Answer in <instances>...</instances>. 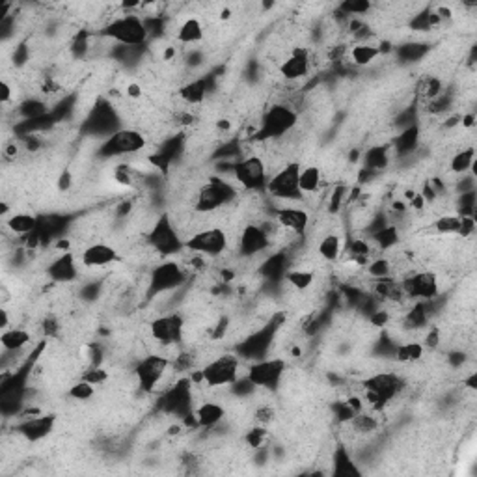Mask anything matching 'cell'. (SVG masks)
<instances>
[{
  "mask_svg": "<svg viewBox=\"0 0 477 477\" xmlns=\"http://www.w3.org/2000/svg\"><path fill=\"white\" fill-rule=\"evenodd\" d=\"M176 37L177 42L183 43V45L200 43L203 42V37H205V28H203L200 19H196V17H188V19H185V21L179 25Z\"/></svg>",
  "mask_w": 477,
  "mask_h": 477,
  "instance_id": "obj_29",
  "label": "cell"
},
{
  "mask_svg": "<svg viewBox=\"0 0 477 477\" xmlns=\"http://www.w3.org/2000/svg\"><path fill=\"white\" fill-rule=\"evenodd\" d=\"M101 34L110 42L118 43L119 47H144L145 42L150 40L145 21L136 13L116 17L103 26Z\"/></svg>",
  "mask_w": 477,
  "mask_h": 477,
  "instance_id": "obj_1",
  "label": "cell"
},
{
  "mask_svg": "<svg viewBox=\"0 0 477 477\" xmlns=\"http://www.w3.org/2000/svg\"><path fill=\"white\" fill-rule=\"evenodd\" d=\"M202 382L209 388H226L231 386L241 377V358L237 354H220V356L209 360L202 369Z\"/></svg>",
  "mask_w": 477,
  "mask_h": 477,
  "instance_id": "obj_9",
  "label": "cell"
},
{
  "mask_svg": "<svg viewBox=\"0 0 477 477\" xmlns=\"http://www.w3.org/2000/svg\"><path fill=\"white\" fill-rule=\"evenodd\" d=\"M423 353H425L423 343L409 342V343H399V345L395 347L394 356L403 363H414V362H418V360H421Z\"/></svg>",
  "mask_w": 477,
  "mask_h": 477,
  "instance_id": "obj_37",
  "label": "cell"
},
{
  "mask_svg": "<svg viewBox=\"0 0 477 477\" xmlns=\"http://www.w3.org/2000/svg\"><path fill=\"white\" fill-rule=\"evenodd\" d=\"M32 342V336L28 330L25 328H16L10 327L2 330V336H0V343H2V349L6 353H19L23 349Z\"/></svg>",
  "mask_w": 477,
  "mask_h": 477,
  "instance_id": "obj_28",
  "label": "cell"
},
{
  "mask_svg": "<svg viewBox=\"0 0 477 477\" xmlns=\"http://www.w3.org/2000/svg\"><path fill=\"white\" fill-rule=\"evenodd\" d=\"M69 185H71V174H69V171H64L62 176H60V183H58V187L62 188V191H68Z\"/></svg>",
  "mask_w": 477,
  "mask_h": 477,
  "instance_id": "obj_54",
  "label": "cell"
},
{
  "mask_svg": "<svg viewBox=\"0 0 477 477\" xmlns=\"http://www.w3.org/2000/svg\"><path fill=\"white\" fill-rule=\"evenodd\" d=\"M56 418L54 416H34V418H25V420L16 427V430L26 440L40 442L47 438L54 429Z\"/></svg>",
  "mask_w": 477,
  "mask_h": 477,
  "instance_id": "obj_21",
  "label": "cell"
},
{
  "mask_svg": "<svg viewBox=\"0 0 477 477\" xmlns=\"http://www.w3.org/2000/svg\"><path fill=\"white\" fill-rule=\"evenodd\" d=\"M276 332H278V322H270L267 327L255 330L254 334H250L248 337H244L243 342L238 343L237 356L241 360H250V362L265 358L269 354Z\"/></svg>",
  "mask_w": 477,
  "mask_h": 477,
  "instance_id": "obj_17",
  "label": "cell"
},
{
  "mask_svg": "<svg viewBox=\"0 0 477 477\" xmlns=\"http://www.w3.org/2000/svg\"><path fill=\"white\" fill-rule=\"evenodd\" d=\"M462 384H464L468 390H476L477 388V373H470L468 379H462Z\"/></svg>",
  "mask_w": 477,
  "mask_h": 477,
  "instance_id": "obj_56",
  "label": "cell"
},
{
  "mask_svg": "<svg viewBox=\"0 0 477 477\" xmlns=\"http://www.w3.org/2000/svg\"><path fill=\"white\" fill-rule=\"evenodd\" d=\"M369 243L375 244L379 250L394 248L395 244L399 243V231H397V226H384L382 229L371 234Z\"/></svg>",
  "mask_w": 477,
  "mask_h": 477,
  "instance_id": "obj_36",
  "label": "cell"
},
{
  "mask_svg": "<svg viewBox=\"0 0 477 477\" xmlns=\"http://www.w3.org/2000/svg\"><path fill=\"white\" fill-rule=\"evenodd\" d=\"M347 192L349 188L345 185H337L332 188V194H328V213H339V209H343V203L347 200Z\"/></svg>",
  "mask_w": 477,
  "mask_h": 477,
  "instance_id": "obj_44",
  "label": "cell"
},
{
  "mask_svg": "<svg viewBox=\"0 0 477 477\" xmlns=\"http://www.w3.org/2000/svg\"><path fill=\"white\" fill-rule=\"evenodd\" d=\"M418 135H420V131L416 125H410V127H405L401 135H397L395 138V150L397 153H410V151L416 150V145H418Z\"/></svg>",
  "mask_w": 477,
  "mask_h": 477,
  "instance_id": "obj_39",
  "label": "cell"
},
{
  "mask_svg": "<svg viewBox=\"0 0 477 477\" xmlns=\"http://www.w3.org/2000/svg\"><path fill=\"white\" fill-rule=\"evenodd\" d=\"M185 332V319L179 313L159 315L150 322V336L153 342L161 343L164 347L176 345L183 339Z\"/></svg>",
  "mask_w": 477,
  "mask_h": 477,
  "instance_id": "obj_18",
  "label": "cell"
},
{
  "mask_svg": "<svg viewBox=\"0 0 477 477\" xmlns=\"http://www.w3.org/2000/svg\"><path fill=\"white\" fill-rule=\"evenodd\" d=\"M244 440H246V444H248L250 447L260 449V447H263L265 440H267V429H265L263 425L255 427V429H252L250 433H246Z\"/></svg>",
  "mask_w": 477,
  "mask_h": 477,
  "instance_id": "obj_49",
  "label": "cell"
},
{
  "mask_svg": "<svg viewBox=\"0 0 477 477\" xmlns=\"http://www.w3.org/2000/svg\"><path fill=\"white\" fill-rule=\"evenodd\" d=\"M371 8H373V4L368 0H347V2L339 4V10L347 16H366Z\"/></svg>",
  "mask_w": 477,
  "mask_h": 477,
  "instance_id": "obj_46",
  "label": "cell"
},
{
  "mask_svg": "<svg viewBox=\"0 0 477 477\" xmlns=\"http://www.w3.org/2000/svg\"><path fill=\"white\" fill-rule=\"evenodd\" d=\"M462 228V217L461 215H442L435 218L430 224V229L438 235H461Z\"/></svg>",
  "mask_w": 477,
  "mask_h": 477,
  "instance_id": "obj_32",
  "label": "cell"
},
{
  "mask_svg": "<svg viewBox=\"0 0 477 477\" xmlns=\"http://www.w3.org/2000/svg\"><path fill=\"white\" fill-rule=\"evenodd\" d=\"M269 168L263 157L246 155L235 162L234 179L246 192H265L269 183Z\"/></svg>",
  "mask_w": 477,
  "mask_h": 477,
  "instance_id": "obj_6",
  "label": "cell"
},
{
  "mask_svg": "<svg viewBox=\"0 0 477 477\" xmlns=\"http://www.w3.org/2000/svg\"><path fill=\"white\" fill-rule=\"evenodd\" d=\"M77 260L71 252H62L47 265V276L54 284H71L77 278Z\"/></svg>",
  "mask_w": 477,
  "mask_h": 477,
  "instance_id": "obj_22",
  "label": "cell"
},
{
  "mask_svg": "<svg viewBox=\"0 0 477 477\" xmlns=\"http://www.w3.org/2000/svg\"><path fill=\"white\" fill-rule=\"evenodd\" d=\"M118 129H121L119 116L114 107L107 101H97L83 123V131L86 135L104 136V138H109Z\"/></svg>",
  "mask_w": 477,
  "mask_h": 477,
  "instance_id": "obj_16",
  "label": "cell"
},
{
  "mask_svg": "<svg viewBox=\"0 0 477 477\" xmlns=\"http://www.w3.org/2000/svg\"><path fill=\"white\" fill-rule=\"evenodd\" d=\"M476 207H477L476 191L459 194V198H457V215H461V217H476Z\"/></svg>",
  "mask_w": 477,
  "mask_h": 477,
  "instance_id": "obj_41",
  "label": "cell"
},
{
  "mask_svg": "<svg viewBox=\"0 0 477 477\" xmlns=\"http://www.w3.org/2000/svg\"><path fill=\"white\" fill-rule=\"evenodd\" d=\"M349 54H351V60H353L356 66H360V68H366V66H369V64H373L375 60L380 56L379 47L369 42L356 43V45L351 49Z\"/></svg>",
  "mask_w": 477,
  "mask_h": 477,
  "instance_id": "obj_33",
  "label": "cell"
},
{
  "mask_svg": "<svg viewBox=\"0 0 477 477\" xmlns=\"http://www.w3.org/2000/svg\"><path fill=\"white\" fill-rule=\"evenodd\" d=\"M170 371V358L162 356V354H150V356L142 358L135 368V377L136 382H138V388L142 392H145V394L161 392L162 382H164V379H167V375Z\"/></svg>",
  "mask_w": 477,
  "mask_h": 477,
  "instance_id": "obj_10",
  "label": "cell"
},
{
  "mask_svg": "<svg viewBox=\"0 0 477 477\" xmlns=\"http://www.w3.org/2000/svg\"><path fill=\"white\" fill-rule=\"evenodd\" d=\"M95 395V384L80 379L69 388V397L75 401H90Z\"/></svg>",
  "mask_w": 477,
  "mask_h": 477,
  "instance_id": "obj_42",
  "label": "cell"
},
{
  "mask_svg": "<svg viewBox=\"0 0 477 477\" xmlns=\"http://www.w3.org/2000/svg\"><path fill=\"white\" fill-rule=\"evenodd\" d=\"M185 282H187V270L176 261L164 260L150 270L145 296L147 301H153L155 296L179 289Z\"/></svg>",
  "mask_w": 477,
  "mask_h": 477,
  "instance_id": "obj_5",
  "label": "cell"
},
{
  "mask_svg": "<svg viewBox=\"0 0 477 477\" xmlns=\"http://www.w3.org/2000/svg\"><path fill=\"white\" fill-rule=\"evenodd\" d=\"M401 295L418 302H433L440 295V278L433 270H420L405 276L399 284Z\"/></svg>",
  "mask_w": 477,
  "mask_h": 477,
  "instance_id": "obj_13",
  "label": "cell"
},
{
  "mask_svg": "<svg viewBox=\"0 0 477 477\" xmlns=\"http://www.w3.org/2000/svg\"><path fill=\"white\" fill-rule=\"evenodd\" d=\"M192 416H194V421H196L198 427L213 429L226 418V409L217 401H203L202 405H198L194 409Z\"/></svg>",
  "mask_w": 477,
  "mask_h": 477,
  "instance_id": "obj_25",
  "label": "cell"
},
{
  "mask_svg": "<svg viewBox=\"0 0 477 477\" xmlns=\"http://www.w3.org/2000/svg\"><path fill=\"white\" fill-rule=\"evenodd\" d=\"M37 224H40V215L34 213H11L6 218V228L19 237H26L32 231H36Z\"/></svg>",
  "mask_w": 477,
  "mask_h": 477,
  "instance_id": "obj_26",
  "label": "cell"
},
{
  "mask_svg": "<svg viewBox=\"0 0 477 477\" xmlns=\"http://www.w3.org/2000/svg\"><path fill=\"white\" fill-rule=\"evenodd\" d=\"M366 164L371 170H380L388 164V151L384 150V147H373V150L368 151V155H366Z\"/></svg>",
  "mask_w": 477,
  "mask_h": 477,
  "instance_id": "obj_45",
  "label": "cell"
},
{
  "mask_svg": "<svg viewBox=\"0 0 477 477\" xmlns=\"http://www.w3.org/2000/svg\"><path fill=\"white\" fill-rule=\"evenodd\" d=\"M237 188L222 177H209V181L200 187L194 200V211L196 213H213L218 209L228 207L229 203L237 200Z\"/></svg>",
  "mask_w": 477,
  "mask_h": 477,
  "instance_id": "obj_4",
  "label": "cell"
},
{
  "mask_svg": "<svg viewBox=\"0 0 477 477\" xmlns=\"http://www.w3.org/2000/svg\"><path fill=\"white\" fill-rule=\"evenodd\" d=\"M0 317H2V321H0V328H2V330L10 328V311L6 310V308H2V310H0Z\"/></svg>",
  "mask_w": 477,
  "mask_h": 477,
  "instance_id": "obj_55",
  "label": "cell"
},
{
  "mask_svg": "<svg viewBox=\"0 0 477 477\" xmlns=\"http://www.w3.org/2000/svg\"><path fill=\"white\" fill-rule=\"evenodd\" d=\"M287 371V363L284 358H269L265 356L261 360L250 363L246 377L254 382L255 388L261 390H276L284 380V375Z\"/></svg>",
  "mask_w": 477,
  "mask_h": 477,
  "instance_id": "obj_14",
  "label": "cell"
},
{
  "mask_svg": "<svg viewBox=\"0 0 477 477\" xmlns=\"http://www.w3.org/2000/svg\"><path fill=\"white\" fill-rule=\"evenodd\" d=\"M473 119H476V118H473V114L464 116V118H462V127H464V129H472L473 123H476Z\"/></svg>",
  "mask_w": 477,
  "mask_h": 477,
  "instance_id": "obj_57",
  "label": "cell"
},
{
  "mask_svg": "<svg viewBox=\"0 0 477 477\" xmlns=\"http://www.w3.org/2000/svg\"><path fill=\"white\" fill-rule=\"evenodd\" d=\"M229 390H231V394L237 395V397H250L258 388H255L254 382H252V380L246 377V373H244L243 377H238V379L229 386Z\"/></svg>",
  "mask_w": 477,
  "mask_h": 477,
  "instance_id": "obj_48",
  "label": "cell"
},
{
  "mask_svg": "<svg viewBox=\"0 0 477 477\" xmlns=\"http://www.w3.org/2000/svg\"><path fill=\"white\" fill-rule=\"evenodd\" d=\"M116 261H119L118 250L107 243L88 244L80 254V263L86 269H103V267H110Z\"/></svg>",
  "mask_w": 477,
  "mask_h": 477,
  "instance_id": "obj_20",
  "label": "cell"
},
{
  "mask_svg": "<svg viewBox=\"0 0 477 477\" xmlns=\"http://www.w3.org/2000/svg\"><path fill=\"white\" fill-rule=\"evenodd\" d=\"M145 145H147V140L140 131L121 127L116 133H112L109 138H104L103 144L99 145L97 157L118 159V157L135 155V153H140Z\"/></svg>",
  "mask_w": 477,
  "mask_h": 477,
  "instance_id": "obj_7",
  "label": "cell"
},
{
  "mask_svg": "<svg viewBox=\"0 0 477 477\" xmlns=\"http://www.w3.org/2000/svg\"><path fill=\"white\" fill-rule=\"evenodd\" d=\"M368 272L373 276L375 280L390 278V274H392V263L388 261V258H375L373 261H369Z\"/></svg>",
  "mask_w": 477,
  "mask_h": 477,
  "instance_id": "obj_43",
  "label": "cell"
},
{
  "mask_svg": "<svg viewBox=\"0 0 477 477\" xmlns=\"http://www.w3.org/2000/svg\"><path fill=\"white\" fill-rule=\"evenodd\" d=\"M317 254L328 263L339 260L342 255V237L337 234H327L317 244Z\"/></svg>",
  "mask_w": 477,
  "mask_h": 477,
  "instance_id": "obj_31",
  "label": "cell"
},
{
  "mask_svg": "<svg viewBox=\"0 0 477 477\" xmlns=\"http://www.w3.org/2000/svg\"><path fill=\"white\" fill-rule=\"evenodd\" d=\"M473 164H476V150L472 145L470 147H464V150L457 151L455 155L452 157V162H449V170L457 176H464L468 171L472 170Z\"/></svg>",
  "mask_w": 477,
  "mask_h": 477,
  "instance_id": "obj_34",
  "label": "cell"
},
{
  "mask_svg": "<svg viewBox=\"0 0 477 477\" xmlns=\"http://www.w3.org/2000/svg\"><path fill=\"white\" fill-rule=\"evenodd\" d=\"M272 418H274V410L270 409L269 405L260 406V409L255 410V420L260 421L261 425H267V423H270V421H272Z\"/></svg>",
  "mask_w": 477,
  "mask_h": 477,
  "instance_id": "obj_51",
  "label": "cell"
},
{
  "mask_svg": "<svg viewBox=\"0 0 477 477\" xmlns=\"http://www.w3.org/2000/svg\"><path fill=\"white\" fill-rule=\"evenodd\" d=\"M107 377H109V373H107V369H103L101 366H90V369H86L83 373V377L80 379L88 380V382L92 384H103L104 380H107Z\"/></svg>",
  "mask_w": 477,
  "mask_h": 477,
  "instance_id": "obj_50",
  "label": "cell"
},
{
  "mask_svg": "<svg viewBox=\"0 0 477 477\" xmlns=\"http://www.w3.org/2000/svg\"><path fill=\"white\" fill-rule=\"evenodd\" d=\"M274 218L278 228L289 231L291 235H296V237H304L310 228V213L306 209L295 207V205L276 209Z\"/></svg>",
  "mask_w": 477,
  "mask_h": 477,
  "instance_id": "obj_19",
  "label": "cell"
},
{
  "mask_svg": "<svg viewBox=\"0 0 477 477\" xmlns=\"http://www.w3.org/2000/svg\"><path fill=\"white\" fill-rule=\"evenodd\" d=\"M274 234L267 222H248L241 229L237 238V250L241 258H255L270 248Z\"/></svg>",
  "mask_w": 477,
  "mask_h": 477,
  "instance_id": "obj_15",
  "label": "cell"
},
{
  "mask_svg": "<svg viewBox=\"0 0 477 477\" xmlns=\"http://www.w3.org/2000/svg\"><path fill=\"white\" fill-rule=\"evenodd\" d=\"M362 386L369 405L375 410L384 409L403 390V382H401L399 377L395 373H388V371L375 373L368 379H363Z\"/></svg>",
  "mask_w": 477,
  "mask_h": 477,
  "instance_id": "obj_11",
  "label": "cell"
},
{
  "mask_svg": "<svg viewBox=\"0 0 477 477\" xmlns=\"http://www.w3.org/2000/svg\"><path fill=\"white\" fill-rule=\"evenodd\" d=\"M145 241L150 244V248L161 258H171V255H177L185 250V241L177 229V224L168 213L157 217V220L151 224L150 231L145 235Z\"/></svg>",
  "mask_w": 477,
  "mask_h": 477,
  "instance_id": "obj_2",
  "label": "cell"
},
{
  "mask_svg": "<svg viewBox=\"0 0 477 477\" xmlns=\"http://www.w3.org/2000/svg\"><path fill=\"white\" fill-rule=\"evenodd\" d=\"M289 269H291L289 254H287V252H276V254H270L265 258V261L260 267V272L269 284H280V282L286 278L287 270Z\"/></svg>",
  "mask_w": 477,
  "mask_h": 477,
  "instance_id": "obj_24",
  "label": "cell"
},
{
  "mask_svg": "<svg viewBox=\"0 0 477 477\" xmlns=\"http://www.w3.org/2000/svg\"><path fill=\"white\" fill-rule=\"evenodd\" d=\"M142 95H144V90H142L140 84L131 83L129 86H127V97H131V99H140Z\"/></svg>",
  "mask_w": 477,
  "mask_h": 477,
  "instance_id": "obj_53",
  "label": "cell"
},
{
  "mask_svg": "<svg viewBox=\"0 0 477 477\" xmlns=\"http://www.w3.org/2000/svg\"><path fill=\"white\" fill-rule=\"evenodd\" d=\"M311 62L310 54H308L306 49H295L291 56H287L280 66V75L289 83H295V80H301L310 73Z\"/></svg>",
  "mask_w": 477,
  "mask_h": 477,
  "instance_id": "obj_23",
  "label": "cell"
},
{
  "mask_svg": "<svg viewBox=\"0 0 477 477\" xmlns=\"http://www.w3.org/2000/svg\"><path fill=\"white\" fill-rule=\"evenodd\" d=\"M298 171L301 164L298 162H289L284 168L272 174L267 183V194L280 202H298L302 198L301 187H298Z\"/></svg>",
  "mask_w": 477,
  "mask_h": 477,
  "instance_id": "obj_12",
  "label": "cell"
},
{
  "mask_svg": "<svg viewBox=\"0 0 477 477\" xmlns=\"http://www.w3.org/2000/svg\"><path fill=\"white\" fill-rule=\"evenodd\" d=\"M298 123V114L296 110L289 104L276 103L267 109L260 121V127L255 129L254 140L255 142H267L276 140L282 136L289 135L291 131L295 129Z\"/></svg>",
  "mask_w": 477,
  "mask_h": 477,
  "instance_id": "obj_3",
  "label": "cell"
},
{
  "mask_svg": "<svg viewBox=\"0 0 477 477\" xmlns=\"http://www.w3.org/2000/svg\"><path fill=\"white\" fill-rule=\"evenodd\" d=\"M228 231L218 226L198 229L191 237L185 238V250L202 258H218L228 250Z\"/></svg>",
  "mask_w": 477,
  "mask_h": 477,
  "instance_id": "obj_8",
  "label": "cell"
},
{
  "mask_svg": "<svg viewBox=\"0 0 477 477\" xmlns=\"http://www.w3.org/2000/svg\"><path fill=\"white\" fill-rule=\"evenodd\" d=\"M19 112L25 118V121H34V119H40L43 116L49 114L47 104L40 101V99H30V101H25V103L19 107Z\"/></svg>",
  "mask_w": 477,
  "mask_h": 477,
  "instance_id": "obj_40",
  "label": "cell"
},
{
  "mask_svg": "<svg viewBox=\"0 0 477 477\" xmlns=\"http://www.w3.org/2000/svg\"><path fill=\"white\" fill-rule=\"evenodd\" d=\"M427 52V47H423V43H405L397 49V54L401 58H405L406 62H414L418 58H421Z\"/></svg>",
  "mask_w": 477,
  "mask_h": 477,
  "instance_id": "obj_47",
  "label": "cell"
},
{
  "mask_svg": "<svg viewBox=\"0 0 477 477\" xmlns=\"http://www.w3.org/2000/svg\"><path fill=\"white\" fill-rule=\"evenodd\" d=\"M209 94V78L200 77L194 80H188L179 88V97L188 104H200L205 101Z\"/></svg>",
  "mask_w": 477,
  "mask_h": 477,
  "instance_id": "obj_27",
  "label": "cell"
},
{
  "mask_svg": "<svg viewBox=\"0 0 477 477\" xmlns=\"http://www.w3.org/2000/svg\"><path fill=\"white\" fill-rule=\"evenodd\" d=\"M321 183H322L321 168L315 167V164L301 168V171H298V187H301L302 196H311V194L319 192Z\"/></svg>",
  "mask_w": 477,
  "mask_h": 477,
  "instance_id": "obj_30",
  "label": "cell"
},
{
  "mask_svg": "<svg viewBox=\"0 0 477 477\" xmlns=\"http://www.w3.org/2000/svg\"><path fill=\"white\" fill-rule=\"evenodd\" d=\"M284 280H286L291 287H295L296 291H306L313 286V282H315V274H313V270L289 269Z\"/></svg>",
  "mask_w": 477,
  "mask_h": 477,
  "instance_id": "obj_38",
  "label": "cell"
},
{
  "mask_svg": "<svg viewBox=\"0 0 477 477\" xmlns=\"http://www.w3.org/2000/svg\"><path fill=\"white\" fill-rule=\"evenodd\" d=\"M429 322V310H427L425 302H418L410 308L403 317V325L409 330H420Z\"/></svg>",
  "mask_w": 477,
  "mask_h": 477,
  "instance_id": "obj_35",
  "label": "cell"
},
{
  "mask_svg": "<svg viewBox=\"0 0 477 477\" xmlns=\"http://www.w3.org/2000/svg\"><path fill=\"white\" fill-rule=\"evenodd\" d=\"M11 97H13V86L6 78H2V83H0V101H2V104H8Z\"/></svg>",
  "mask_w": 477,
  "mask_h": 477,
  "instance_id": "obj_52",
  "label": "cell"
}]
</instances>
